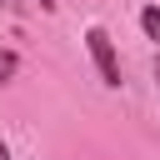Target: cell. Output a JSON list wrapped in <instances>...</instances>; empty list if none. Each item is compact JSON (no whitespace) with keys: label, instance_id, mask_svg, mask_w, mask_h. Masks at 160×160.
Segmentation results:
<instances>
[{"label":"cell","instance_id":"1","mask_svg":"<svg viewBox=\"0 0 160 160\" xmlns=\"http://www.w3.org/2000/svg\"><path fill=\"white\" fill-rule=\"evenodd\" d=\"M85 45H90V55H95L100 80H105L110 90H120V60H115V40H110L100 25H90V30H85Z\"/></svg>","mask_w":160,"mask_h":160},{"label":"cell","instance_id":"2","mask_svg":"<svg viewBox=\"0 0 160 160\" xmlns=\"http://www.w3.org/2000/svg\"><path fill=\"white\" fill-rule=\"evenodd\" d=\"M140 30H145L150 40H160V10H155V5H145V10H140Z\"/></svg>","mask_w":160,"mask_h":160},{"label":"cell","instance_id":"3","mask_svg":"<svg viewBox=\"0 0 160 160\" xmlns=\"http://www.w3.org/2000/svg\"><path fill=\"white\" fill-rule=\"evenodd\" d=\"M15 70H20V55L15 50H0V80H15Z\"/></svg>","mask_w":160,"mask_h":160},{"label":"cell","instance_id":"4","mask_svg":"<svg viewBox=\"0 0 160 160\" xmlns=\"http://www.w3.org/2000/svg\"><path fill=\"white\" fill-rule=\"evenodd\" d=\"M0 160H10V150H5V140H0Z\"/></svg>","mask_w":160,"mask_h":160},{"label":"cell","instance_id":"5","mask_svg":"<svg viewBox=\"0 0 160 160\" xmlns=\"http://www.w3.org/2000/svg\"><path fill=\"white\" fill-rule=\"evenodd\" d=\"M155 80H160V60H155Z\"/></svg>","mask_w":160,"mask_h":160}]
</instances>
